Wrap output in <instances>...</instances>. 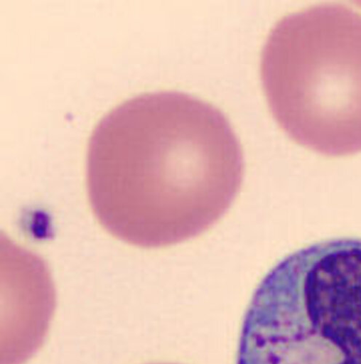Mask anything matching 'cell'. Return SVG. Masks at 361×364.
Wrapping results in <instances>:
<instances>
[{
    "label": "cell",
    "instance_id": "6da1fadb",
    "mask_svg": "<svg viewBox=\"0 0 361 364\" xmlns=\"http://www.w3.org/2000/svg\"><path fill=\"white\" fill-rule=\"evenodd\" d=\"M244 175L242 145L217 107L177 91L119 105L90 137L87 190L110 235L144 249L180 244L212 228Z\"/></svg>",
    "mask_w": 361,
    "mask_h": 364
},
{
    "label": "cell",
    "instance_id": "7a4b0ae2",
    "mask_svg": "<svg viewBox=\"0 0 361 364\" xmlns=\"http://www.w3.org/2000/svg\"><path fill=\"white\" fill-rule=\"evenodd\" d=\"M266 99L296 142L330 156L361 151V14L321 5L281 19L261 58Z\"/></svg>",
    "mask_w": 361,
    "mask_h": 364
}]
</instances>
